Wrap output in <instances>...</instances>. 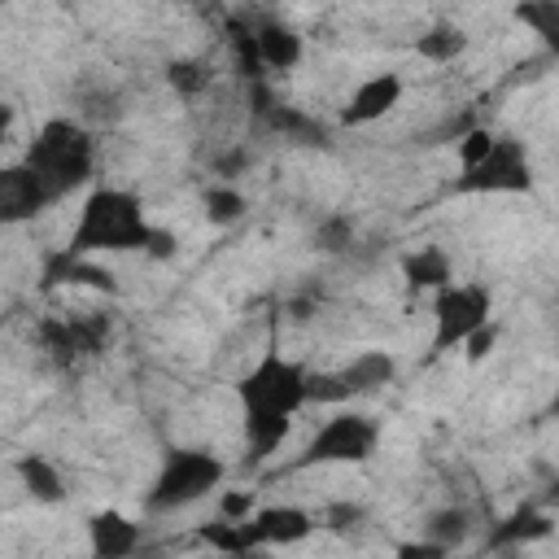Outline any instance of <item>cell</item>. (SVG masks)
I'll use <instances>...</instances> for the list:
<instances>
[{
    "label": "cell",
    "instance_id": "obj_1",
    "mask_svg": "<svg viewBox=\"0 0 559 559\" xmlns=\"http://www.w3.org/2000/svg\"><path fill=\"white\" fill-rule=\"evenodd\" d=\"M236 397H240V415H245L249 463H262L280 450L297 411L310 406V371H306V362H297L280 349H266L240 376Z\"/></svg>",
    "mask_w": 559,
    "mask_h": 559
},
{
    "label": "cell",
    "instance_id": "obj_2",
    "mask_svg": "<svg viewBox=\"0 0 559 559\" xmlns=\"http://www.w3.org/2000/svg\"><path fill=\"white\" fill-rule=\"evenodd\" d=\"M153 240H157V231L148 227L140 197H131L127 188L100 183L79 205V223L66 240V253H79V258L127 253V249H153Z\"/></svg>",
    "mask_w": 559,
    "mask_h": 559
},
{
    "label": "cell",
    "instance_id": "obj_3",
    "mask_svg": "<svg viewBox=\"0 0 559 559\" xmlns=\"http://www.w3.org/2000/svg\"><path fill=\"white\" fill-rule=\"evenodd\" d=\"M22 162L39 175V183L57 201V197H66L70 188H79L92 175V140H87V131L79 122L52 118V122L39 127V135L31 140Z\"/></svg>",
    "mask_w": 559,
    "mask_h": 559
},
{
    "label": "cell",
    "instance_id": "obj_4",
    "mask_svg": "<svg viewBox=\"0 0 559 559\" xmlns=\"http://www.w3.org/2000/svg\"><path fill=\"white\" fill-rule=\"evenodd\" d=\"M223 480V463L210 450H175L166 454L144 507L148 511H183L192 502H201L210 489H218Z\"/></svg>",
    "mask_w": 559,
    "mask_h": 559
},
{
    "label": "cell",
    "instance_id": "obj_5",
    "mask_svg": "<svg viewBox=\"0 0 559 559\" xmlns=\"http://www.w3.org/2000/svg\"><path fill=\"white\" fill-rule=\"evenodd\" d=\"M376 441H380V428L371 424V415H362V411H336L332 419H323L314 428V437L301 445V454L293 459V467L362 463V459H371Z\"/></svg>",
    "mask_w": 559,
    "mask_h": 559
},
{
    "label": "cell",
    "instance_id": "obj_6",
    "mask_svg": "<svg viewBox=\"0 0 559 559\" xmlns=\"http://www.w3.org/2000/svg\"><path fill=\"white\" fill-rule=\"evenodd\" d=\"M480 323H489V288L485 284H441L432 297V354L463 345Z\"/></svg>",
    "mask_w": 559,
    "mask_h": 559
},
{
    "label": "cell",
    "instance_id": "obj_7",
    "mask_svg": "<svg viewBox=\"0 0 559 559\" xmlns=\"http://www.w3.org/2000/svg\"><path fill=\"white\" fill-rule=\"evenodd\" d=\"M393 354L384 349H362L354 354L345 367L336 371H310V402L319 406H345L349 397H362V393H376L393 380Z\"/></svg>",
    "mask_w": 559,
    "mask_h": 559
},
{
    "label": "cell",
    "instance_id": "obj_8",
    "mask_svg": "<svg viewBox=\"0 0 559 559\" xmlns=\"http://www.w3.org/2000/svg\"><path fill=\"white\" fill-rule=\"evenodd\" d=\"M528 188H533L528 153H524L520 140H507V135H498L489 157L467 166L459 175V183H454V192H480V197L485 192H528Z\"/></svg>",
    "mask_w": 559,
    "mask_h": 559
},
{
    "label": "cell",
    "instance_id": "obj_9",
    "mask_svg": "<svg viewBox=\"0 0 559 559\" xmlns=\"http://www.w3.org/2000/svg\"><path fill=\"white\" fill-rule=\"evenodd\" d=\"M402 92H406L402 74L380 70V74L362 79V83L349 92V100H345V109H341V122H345V127H367V122H380L384 114H393V109L402 105Z\"/></svg>",
    "mask_w": 559,
    "mask_h": 559
},
{
    "label": "cell",
    "instance_id": "obj_10",
    "mask_svg": "<svg viewBox=\"0 0 559 559\" xmlns=\"http://www.w3.org/2000/svg\"><path fill=\"white\" fill-rule=\"evenodd\" d=\"M240 528H245L249 550H262V546H297V542H306L314 520L301 507H262L249 520H240Z\"/></svg>",
    "mask_w": 559,
    "mask_h": 559
},
{
    "label": "cell",
    "instance_id": "obj_11",
    "mask_svg": "<svg viewBox=\"0 0 559 559\" xmlns=\"http://www.w3.org/2000/svg\"><path fill=\"white\" fill-rule=\"evenodd\" d=\"M48 201H52L48 188L39 183V175H35L26 162H22V166H9V170L0 175V214H4L9 223H22V218L39 214Z\"/></svg>",
    "mask_w": 559,
    "mask_h": 559
},
{
    "label": "cell",
    "instance_id": "obj_12",
    "mask_svg": "<svg viewBox=\"0 0 559 559\" xmlns=\"http://www.w3.org/2000/svg\"><path fill=\"white\" fill-rule=\"evenodd\" d=\"M87 537H92V555H105V559H122L140 550V524H131L118 511H96L87 520Z\"/></svg>",
    "mask_w": 559,
    "mask_h": 559
},
{
    "label": "cell",
    "instance_id": "obj_13",
    "mask_svg": "<svg viewBox=\"0 0 559 559\" xmlns=\"http://www.w3.org/2000/svg\"><path fill=\"white\" fill-rule=\"evenodd\" d=\"M253 57L266 70H293L301 61V35L280 26V22H262L253 31Z\"/></svg>",
    "mask_w": 559,
    "mask_h": 559
},
{
    "label": "cell",
    "instance_id": "obj_14",
    "mask_svg": "<svg viewBox=\"0 0 559 559\" xmlns=\"http://www.w3.org/2000/svg\"><path fill=\"white\" fill-rule=\"evenodd\" d=\"M17 476H22V485L31 489L35 502H61L66 498V480L44 454H22L17 459Z\"/></svg>",
    "mask_w": 559,
    "mask_h": 559
},
{
    "label": "cell",
    "instance_id": "obj_15",
    "mask_svg": "<svg viewBox=\"0 0 559 559\" xmlns=\"http://www.w3.org/2000/svg\"><path fill=\"white\" fill-rule=\"evenodd\" d=\"M402 271H406V284H411V288H432V293L454 280V275H450V258H445L441 249H432V245H424L419 253H411V258L402 262Z\"/></svg>",
    "mask_w": 559,
    "mask_h": 559
},
{
    "label": "cell",
    "instance_id": "obj_16",
    "mask_svg": "<svg viewBox=\"0 0 559 559\" xmlns=\"http://www.w3.org/2000/svg\"><path fill=\"white\" fill-rule=\"evenodd\" d=\"M546 533H550V515H542L533 507H520L511 520H502L489 533V542L493 546H520V542H533V537H546Z\"/></svg>",
    "mask_w": 559,
    "mask_h": 559
},
{
    "label": "cell",
    "instance_id": "obj_17",
    "mask_svg": "<svg viewBox=\"0 0 559 559\" xmlns=\"http://www.w3.org/2000/svg\"><path fill=\"white\" fill-rule=\"evenodd\" d=\"M515 17L559 52V0H520L515 4Z\"/></svg>",
    "mask_w": 559,
    "mask_h": 559
},
{
    "label": "cell",
    "instance_id": "obj_18",
    "mask_svg": "<svg viewBox=\"0 0 559 559\" xmlns=\"http://www.w3.org/2000/svg\"><path fill=\"white\" fill-rule=\"evenodd\" d=\"M459 52H463L459 26H432L428 35H419V57H428V61H454Z\"/></svg>",
    "mask_w": 559,
    "mask_h": 559
},
{
    "label": "cell",
    "instance_id": "obj_19",
    "mask_svg": "<svg viewBox=\"0 0 559 559\" xmlns=\"http://www.w3.org/2000/svg\"><path fill=\"white\" fill-rule=\"evenodd\" d=\"M205 214H210V223H231V218L245 214V197L236 188H227V183H214L205 192Z\"/></svg>",
    "mask_w": 559,
    "mask_h": 559
},
{
    "label": "cell",
    "instance_id": "obj_20",
    "mask_svg": "<svg viewBox=\"0 0 559 559\" xmlns=\"http://www.w3.org/2000/svg\"><path fill=\"white\" fill-rule=\"evenodd\" d=\"M424 533L450 550V546H454V542L467 533V515H463V511H454V507H450V511H437V515L424 524Z\"/></svg>",
    "mask_w": 559,
    "mask_h": 559
},
{
    "label": "cell",
    "instance_id": "obj_21",
    "mask_svg": "<svg viewBox=\"0 0 559 559\" xmlns=\"http://www.w3.org/2000/svg\"><path fill=\"white\" fill-rule=\"evenodd\" d=\"M493 131L489 127H472L463 140H459V166L467 170V166H476V162H485L489 157V148H493Z\"/></svg>",
    "mask_w": 559,
    "mask_h": 559
},
{
    "label": "cell",
    "instance_id": "obj_22",
    "mask_svg": "<svg viewBox=\"0 0 559 559\" xmlns=\"http://www.w3.org/2000/svg\"><path fill=\"white\" fill-rule=\"evenodd\" d=\"M258 507H253V493L249 489H223L218 493V520H231V524H240V520H249Z\"/></svg>",
    "mask_w": 559,
    "mask_h": 559
},
{
    "label": "cell",
    "instance_id": "obj_23",
    "mask_svg": "<svg viewBox=\"0 0 559 559\" xmlns=\"http://www.w3.org/2000/svg\"><path fill=\"white\" fill-rule=\"evenodd\" d=\"M493 345H498V323L489 319V323H480V328L463 341V354H467V362H480V358L493 354Z\"/></svg>",
    "mask_w": 559,
    "mask_h": 559
},
{
    "label": "cell",
    "instance_id": "obj_24",
    "mask_svg": "<svg viewBox=\"0 0 559 559\" xmlns=\"http://www.w3.org/2000/svg\"><path fill=\"white\" fill-rule=\"evenodd\" d=\"M170 83H175V87H183V92H197V87L205 83V74H201V66L179 61V66H170Z\"/></svg>",
    "mask_w": 559,
    "mask_h": 559
},
{
    "label": "cell",
    "instance_id": "obj_25",
    "mask_svg": "<svg viewBox=\"0 0 559 559\" xmlns=\"http://www.w3.org/2000/svg\"><path fill=\"white\" fill-rule=\"evenodd\" d=\"M550 411H555V415H559V393H555V402H550Z\"/></svg>",
    "mask_w": 559,
    "mask_h": 559
}]
</instances>
